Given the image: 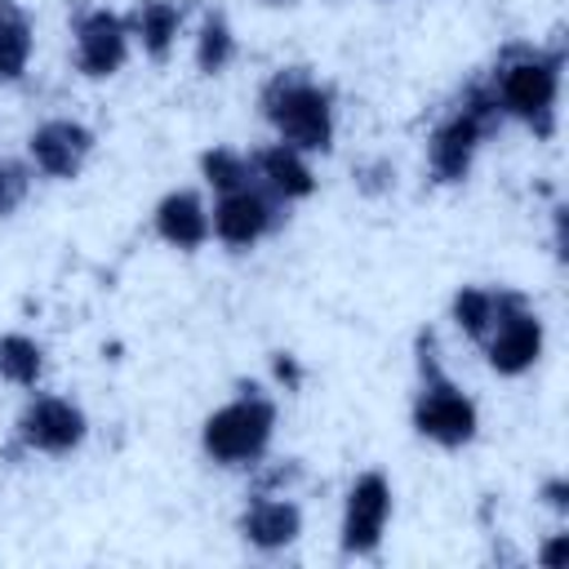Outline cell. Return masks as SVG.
<instances>
[{"mask_svg":"<svg viewBox=\"0 0 569 569\" xmlns=\"http://www.w3.org/2000/svg\"><path fill=\"white\" fill-rule=\"evenodd\" d=\"M240 533L258 551H284L302 533V507L284 493H253L249 507L240 511Z\"/></svg>","mask_w":569,"mask_h":569,"instance_id":"obj_13","label":"cell"},{"mask_svg":"<svg viewBox=\"0 0 569 569\" xmlns=\"http://www.w3.org/2000/svg\"><path fill=\"white\" fill-rule=\"evenodd\" d=\"M271 373H276V382H280L284 391H298V387H302V365H298L289 351H276V356H271Z\"/></svg>","mask_w":569,"mask_h":569,"instance_id":"obj_22","label":"cell"},{"mask_svg":"<svg viewBox=\"0 0 569 569\" xmlns=\"http://www.w3.org/2000/svg\"><path fill=\"white\" fill-rule=\"evenodd\" d=\"M124 22H129V36L142 44V53L151 62H164L182 31V4L178 0H138Z\"/></svg>","mask_w":569,"mask_h":569,"instance_id":"obj_15","label":"cell"},{"mask_svg":"<svg viewBox=\"0 0 569 569\" xmlns=\"http://www.w3.org/2000/svg\"><path fill=\"white\" fill-rule=\"evenodd\" d=\"M387 520H391V480L382 471H360L342 502V525H338L342 556H373Z\"/></svg>","mask_w":569,"mask_h":569,"instance_id":"obj_10","label":"cell"},{"mask_svg":"<svg viewBox=\"0 0 569 569\" xmlns=\"http://www.w3.org/2000/svg\"><path fill=\"white\" fill-rule=\"evenodd\" d=\"M236 62V31L227 22V13H204L200 31H196V71L200 76H222Z\"/></svg>","mask_w":569,"mask_h":569,"instance_id":"obj_17","label":"cell"},{"mask_svg":"<svg viewBox=\"0 0 569 569\" xmlns=\"http://www.w3.org/2000/svg\"><path fill=\"white\" fill-rule=\"evenodd\" d=\"M258 111L276 129L280 142L302 156L333 151V93L307 67H280L258 89Z\"/></svg>","mask_w":569,"mask_h":569,"instance_id":"obj_1","label":"cell"},{"mask_svg":"<svg viewBox=\"0 0 569 569\" xmlns=\"http://www.w3.org/2000/svg\"><path fill=\"white\" fill-rule=\"evenodd\" d=\"M542 502L565 516V511H569V480H565V476H551V480L542 485Z\"/></svg>","mask_w":569,"mask_h":569,"instance_id":"obj_23","label":"cell"},{"mask_svg":"<svg viewBox=\"0 0 569 569\" xmlns=\"http://www.w3.org/2000/svg\"><path fill=\"white\" fill-rule=\"evenodd\" d=\"M200 178L218 196V191H231V187L253 182V169H249V156L244 151H236V147H209V151H200Z\"/></svg>","mask_w":569,"mask_h":569,"instance_id":"obj_20","label":"cell"},{"mask_svg":"<svg viewBox=\"0 0 569 569\" xmlns=\"http://www.w3.org/2000/svg\"><path fill=\"white\" fill-rule=\"evenodd\" d=\"M71 36H76V71L89 80H107L129 62L133 36H129L124 13L116 9H102V4L80 9L71 18Z\"/></svg>","mask_w":569,"mask_h":569,"instance_id":"obj_9","label":"cell"},{"mask_svg":"<svg viewBox=\"0 0 569 569\" xmlns=\"http://www.w3.org/2000/svg\"><path fill=\"white\" fill-rule=\"evenodd\" d=\"M267 4H284V0H267Z\"/></svg>","mask_w":569,"mask_h":569,"instance_id":"obj_25","label":"cell"},{"mask_svg":"<svg viewBox=\"0 0 569 569\" xmlns=\"http://www.w3.org/2000/svg\"><path fill=\"white\" fill-rule=\"evenodd\" d=\"M13 436H18V445H22L27 453L62 458V453H71V449L84 445L89 418H84V409H80L76 400L40 391V396H31V400L22 405V413H18V422H13Z\"/></svg>","mask_w":569,"mask_h":569,"instance_id":"obj_7","label":"cell"},{"mask_svg":"<svg viewBox=\"0 0 569 569\" xmlns=\"http://www.w3.org/2000/svg\"><path fill=\"white\" fill-rule=\"evenodd\" d=\"M0 378L13 387H36L44 378V347L31 333H0Z\"/></svg>","mask_w":569,"mask_h":569,"instance_id":"obj_18","label":"cell"},{"mask_svg":"<svg viewBox=\"0 0 569 569\" xmlns=\"http://www.w3.org/2000/svg\"><path fill=\"white\" fill-rule=\"evenodd\" d=\"M31 44H36V31L27 9L18 0H0V84L22 80L31 62Z\"/></svg>","mask_w":569,"mask_h":569,"instance_id":"obj_16","label":"cell"},{"mask_svg":"<svg viewBox=\"0 0 569 569\" xmlns=\"http://www.w3.org/2000/svg\"><path fill=\"white\" fill-rule=\"evenodd\" d=\"M502 107H498V93H493V80L480 76L462 89V98L436 120L431 138H427V169L436 182H462L471 173V160L480 151V142L489 133L502 129Z\"/></svg>","mask_w":569,"mask_h":569,"instance_id":"obj_3","label":"cell"},{"mask_svg":"<svg viewBox=\"0 0 569 569\" xmlns=\"http://www.w3.org/2000/svg\"><path fill=\"white\" fill-rule=\"evenodd\" d=\"M36 182V164L27 156H0V218H13Z\"/></svg>","mask_w":569,"mask_h":569,"instance_id":"obj_21","label":"cell"},{"mask_svg":"<svg viewBox=\"0 0 569 569\" xmlns=\"http://www.w3.org/2000/svg\"><path fill=\"white\" fill-rule=\"evenodd\" d=\"M271 436H276V400L258 382H249L240 387L236 400H227L204 418L200 449L218 467H258L262 453L271 449Z\"/></svg>","mask_w":569,"mask_h":569,"instance_id":"obj_5","label":"cell"},{"mask_svg":"<svg viewBox=\"0 0 569 569\" xmlns=\"http://www.w3.org/2000/svg\"><path fill=\"white\" fill-rule=\"evenodd\" d=\"M565 556H569V533H556V538L538 551V560H542L547 569H560V565H565Z\"/></svg>","mask_w":569,"mask_h":569,"instance_id":"obj_24","label":"cell"},{"mask_svg":"<svg viewBox=\"0 0 569 569\" xmlns=\"http://www.w3.org/2000/svg\"><path fill=\"white\" fill-rule=\"evenodd\" d=\"M89 156H93V129L71 116H53V120L36 124L27 138V160L36 164V173H44L53 182L80 178Z\"/></svg>","mask_w":569,"mask_h":569,"instance_id":"obj_11","label":"cell"},{"mask_svg":"<svg viewBox=\"0 0 569 569\" xmlns=\"http://www.w3.org/2000/svg\"><path fill=\"white\" fill-rule=\"evenodd\" d=\"M560 67L565 49H533V44H511L498 67L489 71L493 93L502 116L529 124L538 138L556 133V98H560Z\"/></svg>","mask_w":569,"mask_h":569,"instance_id":"obj_2","label":"cell"},{"mask_svg":"<svg viewBox=\"0 0 569 569\" xmlns=\"http://www.w3.org/2000/svg\"><path fill=\"white\" fill-rule=\"evenodd\" d=\"M284 222V204L276 196H267L258 182L218 191L213 209H209V231L227 244V249H253L262 236H271Z\"/></svg>","mask_w":569,"mask_h":569,"instance_id":"obj_8","label":"cell"},{"mask_svg":"<svg viewBox=\"0 0 569 569\" xmlns=\"http://www.w3.org/2000/svg\"><path fill=\"white\" fill-rule=\"evenodd\" d=\"M480 413L476 400L445 373L440 351H436V333L422 329L418 333V391H413V431L427 436L440 449H462L476 440Z\"/></svg>","mask_w":569,"mask_h":569,"instance_id":"obj_4","label":"cell"},{"mask_svg":"<svg viewBox=\"0 0 569 569\" xmlns=\"http://www.w3.org/2000/svg\"><path fill=\"white\" fill-rule=\"evenodd\" d=\"M542 316L533 311V302L516 289H498V307H493V325L480 338V351L489 360L493 373L502 378H520L538 365L542 356Z\"/></svg>","mask_w":569,"mask_h":569,"instance_id":"obj_6","label":"cell"},{"mask_svg":"<svg viewBox=\"0 0 569 569\" xmlns=\"http://www.w3.org/2000/svg\"><path fill=\"white\" fill-rule=\"evenodd\" d=\"M156 236L164 240V244H173V249H182V253H191V249H200L213 231H209V204H204V196L196 191V187H178V191H169L160 204H156Z\"/></svg>","mask_w":569,"mask_h":569,"instance_id":"obj_14","label":"cell"},{"mask_svg":"<svg viewBox=\"0 0 569 569\" xmlns=\"http://www.w3.org/2000/svg\"><path fill=\"white\" fill-rule=\"evenodd\" d=\"M249 169H253V182H258L267 196H276L280 204L307 200V196L316 191V173H311L307 156H302L298 147L280 142V138H276L271 147L249 151Z\"/></svg>","mask_w":569,"mask_h":569,"instance_id":"obj_12","label":"cell"},{"mask_svg":"<svg viewBox=\"0 0 569 569\" xmlns=\"http://www.w3.org/2000/svg\"><path fill=\"white\" fill-rule=\"evenodd\" d=\"M493 307H498V289L462 284V289L453 293V302H449V316H453V325H458L471 342H480V338L489 333V325H493Z\"/></svg>","mask_w":569,"mask_h":569,"instance_id":"obj_19","label":"cell"}]
</instances>
